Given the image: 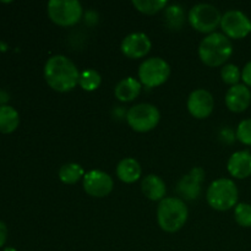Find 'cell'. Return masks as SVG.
Returning a JSON list of instances; mask_svg holds the SVG:
<instances>
[{"label": "cell", "instance_id": "6da1fadb", "mask_svg": "<svg viewBox=\"0 0 251 251\" xmlns=\"http://www.w3.org/2000/svg\"><path fill=\"white\" fill-rule=\"evenodd\" d=\"M44 78L56 92H70L78 85L80 71L71 59L56 54L50 56L44 65Z\"/></svg>", "mask_w": 251, "mask_h": 251}, {"label": "cell", "instance_id": "7a4b0ae2", "mask_svg": "<svg viewBox=\"0 0 251 251\" xmlns=\"http://www.w3.org/2000/svg\"><path fill=\"white\" fill-rule=\"evenodd\" d=\"M232 41L226 34L213 32L207 34L199 46V56L206 66L218 68L232 56Z\"/></svg>", "mask_w": 251, "mask_h": 251}, {"label": "cell", "instance_id": "3957f363", "mask_svg": "<svg viewBox=\"0 0 251 251\" xmlns=\"http://www.w3.org/2000/svg\"><path fill=\"white\" fill-rule=\"evenodd\" d=\"M188 216V206L179 198H164L157 207V222L167 233L180 230L185 226Z\"/></svg>", "mask_w": 251, "mask_h": 251}, {"label": "cell", "instance_id": "277c9868", "mask_svg": "<svg viewBox=\"0 0 251 251\" xmlns=\"http://www.w3.org/2000/svg\"><path fill=\"white\" fill-rule=\"evenodd\" d=\"M239 191L232 179L220 178L210 184L206 191L208 205L216 211H228L238 205Z\"/></svg>", "mask_w": 251, "mask_h": 251}, {"label": "cell", "instance_id": "5b68a950", "mask_svg": "<svg viewBox=\"0 0 251 251\" xmlns=\"http://www.w3.org/2000/svg\"><path fill=\"white\" fill-rule=\"evenodd\" d=\"M49 19L61 27H70L80 22L82 5L77 0H50L47 5Z\"/></svg>", "mask_w": 251, "mask_h": 251}, {"label": "cell", "instance_id": "8992f818", "mask_svg": "<svg viewBox=\"0 0 251 251\" xmlns=\"http://www.w3.org/2000/svg\"><path fill=\"white\" fill-rule=\"evenodd\" d=\"M221 15L220 10L211 4H196L195 6L189 10L188 21L195 31L201 33L211 34L215 32L218 26H221Z\"/></svg>", "mask_w": 251, "mask_h": 251}, {"label": "cell", "instance_id": "52a82bcc", "mask_svg": "<svg viewBox=\"0 0 251 251\" xmlns=\"http://www.w3.org/2000/svg\"><path fill=\"white\" fill-rule=\"evenodd\" d=\"M137 75L142 86H146L147 88L158 87L166 83L171 76V66L164 59L153 56L142 61Z\"/></svg>", "mask_w": 251, "mask_h": 251}, {"label": "cell", "instance_id": "ba28073f", "mask_svg": "<svg viewBox=\"0 0 251 251\" xmlns=\"http://www.w3.org/2000/svg\"><path fill=\"white\" fill-rule=\"evenodd\" d=\"M161 113L158 108L150 103H139L126 112V122L136 132H149L158 125Z\"/></svg>", "mask_w": 251, "mask_h": 251}, {"label": "cell", "instance_id": "9c48e42d", "mask_svg": "<svg viewBox=\"0 0 251 251\" xmlns=\"http://www.w3.org/2000/svg\"><path fill=\"white\" fill-rule=\"evenodd\" d=\"M221 28L229 39H242L251 33V20L240 10H228L222 15Z\"/></svg>", "mask_w": 251, "mask_h": 251}, {"label": "cell", "instance_id": "30bf717a", "mask_svg": "<svg viewBox=\"0 0 251 251\" xmlns=\"http://www.w3.org/2000/svg\"><path fill=\"white\" fill-rule=\"evenodd\" d=\"M114 188L112 176L103 171H91L83 176V190L92 198L102 199L109 195Z\"/></svg>", "mask_w": 251, "mask_h": 251}, {"label": "cell", "instance_id": "8fae6325", "mask_svg": "<svg viewBox=\"0 0 251 251\" xmlns=\"http://www.w3.org/2000/svg\"><path fill=\"white\" fill-rule=\"evenodd\" d=\"M203 180H205V171L200 167H195L179 180L176 185V193L181 200H198L201 195V184Z\"/></svg>", "mask_w": 251, "mask_h": 251}, {"label": "cell", "instance_id": "7c38bea8", "mask_svg": "<svg viewBox=\"0 0 251 251\" xmlns=\"http://www.w3.org/2000/svg\"><path fill=\"white\" fill-rule=\"evenodd\" d=\"M189 113L195 119H206L210 117L215 108V100L211 92L205 88H199L189 95L186 102Z\"/></svg>", "mask_w": 251, "mask_h": 251}, {"label": "cell", "instance_id": "4fadbf2b", "mask_svg": "<svg viewBox=\"0 0 251 251\" xmlns=\"http://www.w3.org/2000/svg\"><path fill=\"white\" fill-rule=\"evenodd\" d=\"M152 48L151 39L146 33L134 32L125 37L120 44L122 53L129 59H141L150 53Z\"/></svg>", "mask_w": 251, "mask_h": 251}, {"label": "cell", "instance_id": "5bb4252c", "mask_svg": "<svg viewBox=\"0 0 251 251\" xmlns=\"http://www.w3.org/2000/svg\"><path fill=\"white\" fill-rule=\"evenodd\" d=\"M226 105L233 113H243L251 103V91L244 83L232 86L226 93Z\"/></svg>", "mask_w": 251, "mask_h": 251}, {"label": "cell", "instance_id": "9a60e30c", "mask_svg": "<svg viewBox=\"0 0 251 251\" xmlns=\"http://www.w3.org/2000/svg\"><path fill=\"white\" fill-rule=\"evenodd\" d=\"M227 169L232 176L237 179H245L251 176V153L247 150L234 152L229 157Z\"/></svg>", "mask_w": 251, "mask_h": 251}, {"label": "cell", "instance_id": "2e32d148", "mask_svg": "<svg viewBox=\"0 0 251 251\" xmlns=\"http://www.w3.org/2000/svg\"><path fill=\"white\" fill-rule=\"evenodd\" d=\"M141 82L139 80H136L135 77L129 76V77L123 78V80H120L117 83V86L114 88V95L118 100L127 103L136 100L140 93H141Z\"/></svg>", "mask_w": 251, "mask_h": 251}, {"label": "cell", "instance_id": "e0dca14e", "mask_svg": "<svg viewBox=\"0 0 251 251\" xmlns=\"http://www.w3.org/2000/svg\"><path fill=\"white\" fill-rule=\"evenodd\" d=\"M141 190L149 200L161 202L166 196L167 185L161 176L156 174H150L142 179Z\"/></svg>", "mask_w": 251, "mask_h": 251}, {"label": "cell", "instance_id": "ac0fdd59", "mask_svg": "<svg viewBox=\"0 0 251 251\" xmlns=\"http://www.w3.org/2000/svg\"><path fill=\"white\" fill-rule=\"evenodd\" d=\"M115 172H117V176L119 180L125 184H132L139 180L142 169L136 159L126 157L118 163Z\"/></svg>", "mask_w": 251, "mask_h": 251}, {"label": "cell", "instance_id": "d6986e66", "mask_svg": "<svg viewBox=\"0 0 251 251\" xmlns=\"http://www.w3.org/2000/svg\"><path fill=\"white\" fill-rule=\"evenodd\" d=\"M20 124V115L15 108L10 105H0V132L11 134Z\"/></svg>", "mask_w": 251, "mask_h": 251}, {"label": "cell", "instance_id": "ffe728a7", "mask_svg": "<svg viewBox=\"0 0 251 251\" xmlns=\"http://www.w3.org/2000/svg\"><path fill=\"white\" fill-rule=\"evenodd\" d=\"M59 179L66 185H74L85 176V171L77 163H66L59 169Z\"/></svg>", "mask_w": 251, "mask_h": 251}, {"label": "cell", "instance_id": "44dd1931", "mask_svg": "<svg viewBox=\"0 0 251 251\" xmlns=\"http://www.w3.org/2000/svg\"><path fill=\"white\" fill-rule=\"evenodd\" d=\"M184 20H185V14L180 5L173 4L164 9V21L169 28L178 31L183 27Z\"/></svg>", "mask_w": 251, "mask_h": 251}, {"label": "cell", "instance_id": "7402d4cb", "mask_svg": "<svg viewBox=\"0 0 251 251\" xmlns=\"http://www.w3.org/2000/svg\"><path fill=\"white\" fill-rule=\"evenodd\" d=\"M102 83V77H100V73L93 69H87L80 73V78H78V86L82 88L83 91L87 92H92L96 91Z\"/></svg>", "mask_w": 251, "mask_h": 251}, {"label": "cell", "instance_id": "603a6c76", "mask_svg": "<svg viewBox=\"0 0 251 251\" xmlns=\"http://www.w3.org/2000/svg\"><path fill=\"white\" fill-rule=\"evenodd\" d=\"M135 9L145 15H154L167 7V0H134L132 1Z\"/></svg>", "mask_w": 251, "mask_h": 251}, {"label": "cell", "instance_id": "cb8c5ba5", "mask_svg": "<svg viewBox=\"0 0 251 251\" xmlns=\"http://www.w3.org/2000/svg\"><path fill=\"white\" fill-rule=\"evenodd\" d=\"M221 77H222L223 82L230 85L232 87V86L238 85L239 81L242 80V71L234 64H226L221 69Z\"/></svg>", "mask_w": 251, "mask_h": 251}, {"label": "cell", "instance_id": "d4e9b609", "mask_svg": "<svg viewBox=\"0 0 251 251\" xmlns=\"http://www.w3.org/2000/svg\"><path fill=\"white\" fill-rule=\"evenodd\" d=\"M234 218L242 227H251V205L250 203H238L234 208Z\"/></svg>", "mask_w": 251, "mask_h": 251}, {"label": "cell", "instance_id": "484cf974", "mask_svg": "<svg viewBox=\"0 0 251 251\" xmlns=\"http://www.w3.org/2000/svg\"><path fill=\"white\" fill-rule=\"evenodd\" d=\"M235 136L242 144L251 146V118L244 119L239 123L235 131Z\"/></svg>", "mask_w": 251, "mask_h": 251}, {"label": "cell", "instance_id": "4316f807", "mask_svg": "<svg viewBox=\"0 0 251 251\" xmlns=\"http://www.w3.org/2000/svg\"><path fill=\"white\" fill-rule=\"evenodd\" d=\"M242 80L244 81V85L251 87V60L245 64L244 69L242 70Z\"/></svg>", "mask_w": 251, "mask_h": 251}, {"label": "cell", "instance_id": "83f0119b", "mask_svg": "<svg viewBox=\"0 0 251 251\" xmlns=\"http://www.w3.org/2000/svg\"><path fill=\"white\" fill-rule=\"evenodd\" d=\"M221 137H223V140H225L226 144H232L237 136L233 134V131L230 129H225V130H222V132H221Z\"/></svg>", "mask_w": 251, "mask_h": 251}, {"label": "cell", "instance_id": "f1b7e54d", "mask_svg": "<svg viewBox=\"0 0 251 251\" xmlns=\"http://www.w3.org/2000/svg\"><path fill=\"white\" fill-rule=\"evenodd\" d=\"M7 239V228L6 225L4 222L0 221V248L4 247V244L6 243Z\"/></svg>", "mask_w": 251, "mask_h": 251}, {"label": "cell", "instance_id": "f546056e", "mask_svg": "<svg viewBox=\"0 0 251 251\" xmlns=\"http://www.w3.org/2000/svg\"><path fill=\"white\" fill-rule=\"evenodd\" d=\"M7 100H9V95L5 91H0V105H6Z\"/></svg>", "mask_w": 251, "mask_h": 251}, {"label": "cell", "instance_id": "4dcf8cb0", "mask_svg": "<svg viewBox=\"0 0 251 251\" xmlns=\"http://www.w3.org/2000/svg\"><path fill=\"white\" fill-rule=\"evenodd\" d=\"M7 46L4 43V42H0V51H6Z\"/></svg>", "mask_w": 251, "mask_h": 251}]
</instances>
